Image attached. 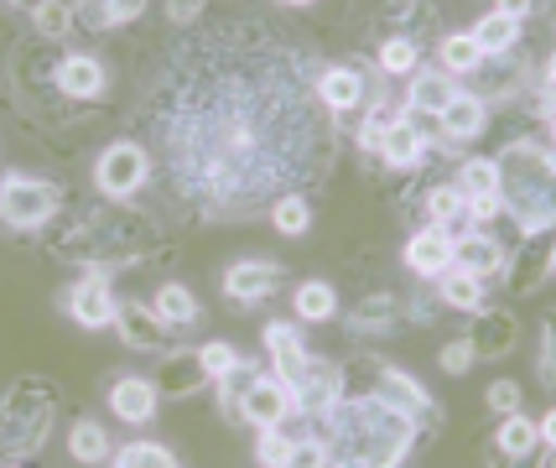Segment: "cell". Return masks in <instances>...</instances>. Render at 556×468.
<instances>
[{
  "label": "cell",
  "instance_id": "cell-1",
  "mask_svg": "<svg viewBox=\"0 0 556 468\" xmlns=\"http://www.w3.org/2000/svg\"><path fill=\"white\" fill-rule=\"evenodd\" d=\"M323 453H328V464H401L406 458V447L416 443V417L406 412H395L386 406L380 395H364V401H349V406H328L323 412Z\"/></svg>",
  "mask_w": 556,
  "mask_h": 468
},
{
  "label": "cell",
  "instance_id": "cell-2",
  "mask_svg": "<svg viewBox=\"0 0 556 468\" xmlns=\"http://www.w3.org/2000/svg\"><path fill=\"white\" fill-rule=\"evenodd\" d=\"M552 177H556L552 151L541 141H515L494 162V198L520 219L526 235L552 229Z\"/></svg>",
  "mask_w": 556,
  "mask_h": 468
},
{
  "label": "cell",
  "instance_id": "cell-3",
  "mask_svg": "<svg viewBox=\"0 0 556 468\" xmlns=\"http://www.w3.org/2000/svg\"><path fill=\"white\" fill-rule=\"evenodd\" d=\"M52 432V391L42 380H16L0 401V464H22Z\"/></svg>",
  "mask_w": 556,
  "mask_h": 468
},
{
  "label": "cell",
  "instance_id": "cell-4",
  "mask_svg": "<svg viewBox=\"0 0 556 468\" xmlns=\"http://www.w3.org/2000/svg\"><path fill=\"white\" fill-rule=\"evenodd\" d=\"M58 214V188L42 177H0V219L11 229H42Z\"/></svg>",
  "mask_w": 556,
  "mask_h": 468
},
{
  "label": "cell",
  "instance_id": "cell-5",
  "mask_svg": "<svg viewBox=\"0 0 556 468\" xmlns=\"http://www.w3.org/2000/svg\"><path fill=\"white\" fill-rule=\"evenodd\" d=\"M287 391H291V406L296 412H307V417H323L333 401L343 395V375H339V365L333 359H302V370L287 380Z\"/></svg>",
  "mask_w": 556,
  "mask_h": 468
},
{
  "label": "cell",
  "instance_id": "cell-6",
  "mask_svg": "<svg viewBox=\"0 0 556 468\" xmlns=\"http://www.w3.org/2000/svg\"><path fill=\"white\" fill-rule=\"evenodd\" d=\"M146 151L136 147V141H115V147L99 156V167H94V182H99V193H110V198H125V193H136L146 182Z\"/></svg>",
  "mask_w": 556,
  "mask_h": 468
},
{
  "label": "cell",
  "instance_id": "cell-7",
  "mask_svg": "<svg viewBox=\"0 0 556 468\" xmlns=\"http://www.w3.org/2000/svg\"><path fill=\"white\" fill-rule=\"evenodd\" d=\"M296 406H291V391L281 375H255V385L244 391V406H240V421H255V427H276L287 421Z\"/></svg>",
  "mask_w": 556,
  "mask_h": 468
},
{
  "label": "cell",
  "instance_id": "cell-8",
  "mask_svg": "<svg viewBox=\"0 0 556 468\" xmlns=\"http://www.w3.org/2000/svg\"><path fill=\"white\" fill-rule=\"evenodd\" d=\"M276 287H281L276 261H240V266L224 271V292L235 302H266V296H276Z\"/></svg>",
  "mask_w": 556,
  "mask_h": 468
},
{
  "label": "cell",
  "instance_id": "cell-9",
  "mask_svg": "<svg viewBox=\"0 0 556 468\" xmlns=\"http://www.w3.org/2000/svg\"><path fill=\"white\" fill-rule=\"evenodd\" d=\"M115 328H121V339L130 349H151V354L167 349V322L156 318V307L125 302V307H115Z\"/></svg>",
  "mask_w": 556,
  "mask_h": 468
},
{
  "label": "cell",
  "instance_id": "cell-10",
  "mask_svg": "<svg viewBox=\"0 0 556 468\" xmlns=\"http://www.w3.org/2000/svg\"><path fill=\"white\" fill-rule=\"evenodd\" d=\"M68 313L84 322V328H110V322H115V296L104 287V276H84V281L73 287Z\"/></svg>",
  "mask_w": 556,
  "mask_h": 468
},
{
  "label": "cell",
  "instance_id": "cell-11",
  "mask_svg": "<svg viewBox=\"0 0 556 468\" xmlns=\"http://www.w3.org/2000/svg\"><path fill=\"white\" fill-rule=\"evenodd\" d=\"M406 266H412L416 276H442L453 271V235L447 229H421V235H412V245H406Z\"/></svg>",
  "mask_w": 556,
  "mask_h": 468
},
{
  "label": "cell",
  "instance_id": "cell-12",
  "mask_svg": "<svg viewBox=\"0 0 556 468\" xmlns=\"http://www.w3.org/2000/svg\"><path fill=\"white\" fill-rule=\"evenodd\" d=\"M156 401H162V391L151 380H136V375L110 385V412L121 421H151L156 417Z\"/></svg>",
  "mask_w": 556,
  "mask_h": 468
},
{
  "label": "cell",
  "instance_id": "cell-13",
  "mask_svg": "<svg viewBox=\"0 0 556 468\" xmlns=\"http://www.w3.org/2000/svg\"><path fill=\"white\" fill-rule=\"evenodd\" d=\"M453 266L468 276H494V271H505V250H500V240H489V235H458L453 240Z\"/></svg>",
  "mask_w": 556,
  "mask_h": 468
},
{
  "label": "cell",
  "instance_id": "cell-14",
  "mask_svg": "<svg viewBox=\"0 0 556 468\" xmlns=\"http://www.w3.org/2000/svg\"><path fill=\"white\" fill-rule=\"evenodd\" d=\"M380 156H386L390 167H416V162L427 156V136H421V125L390 121L386 136H380Z\"/></svg>",
  "mask_w": 556,
  "mask_h": 468
},
{
  "label": "cell",
  "instance_id": "cell-15",
  "mask_svg": "<svg viewBox=\"0 0 556 468\" xmlns=\"http://www.w3.org/2000/svg\"><path fill=\"white\" fill-rule=\"evenodd\" d=\"M375 395L386 401V406H395V412H406V417H416V412H432V395L416 385L406 370H380V385H375Z\"/></svg>",
  "mask_w": 556,
  "mask_h": 468
},
{
  "label": "cell",
  "instance_id": "cell-16",
  "mask_svg": "<svg viewBox=\"0 0 556 468\" xmlns=\"http://www.w3.org/2000/svg\"><path fill=\"white\" fill-rule=\"evenodd\" d=\"M437 121H442V136H447L453 147H458V141H473V136L484 130V99L458 94L447 110H442V115H437Z\"/></svg>",
  "mask_w": 556,
  "mask_h": 468
},
{
  "label": "cell",
  "instance_id": "cell-17",
  "mask_svg": "<svg viewBox=\"0 0 556 468\" xmlns=\"http://www.w3.org/2000/svg\"><path fill=\"white\" fill-rule=\"evenodd\" d=\"M104 84H110V78H104V68H99L94 58H68V63L58 68V89L68 99H99Z\"/></svg>",
  "mask_w": 556,
  "mask_h": 468
},
{
  "label": "cell",
  "instance_id": "cell-18",
  "mask_svg": "<svg viewBox=\"0 0 556 468\" xmlns=\"http://www.w3.org/2000/svg\"><path fill=\"white\" fill-rule=\"evenodd\" d=\"M468 344H473V354H484V359L509 354V349H515V318H509V313H484L479 328L468 333Z\"/></svg>",
  "mask_w": 556,
  "mask_h": 468
},
{
  "label": "cell",
  "instance_id": "cell-19",
  "mask_svg": "<svg viewBox=\"0 0 556 468\" xmlns=\"http://www.w3.org/2000/svg\"><path fill=\"white\" fill-rule=\"evenodd\" d=\"M406 99H412L416 115H442V110L458 99V84H453V74H416Z\"/></svg>",
  "mask_w": 556,
  "mask_h": 468
},
{
  "label": "cell",
  "instance_id": "cell-20",
  "mask_svg": "<svg viewBox=\"0 0 556 468\" xmlns=\"http://www.w3.org/2000/svg\"><path fill=\"white\" fill-rule=\"evenodd\" d=\"M266 349H270V359H276V375H281V380H291V375L302 370V359H307L302 333H296L291 322H270V328H266Z\"/></svg>",
  "mask_w": 556,
  "mask_h": 468
},
{
  "label": "cell",
  "instance_id": "cell-21",
  "mask_svg": "<svg viewBox=\"0 0 556 468\" xmlns=\"http://www.w3.org/2000/svg\"><path fill=\"white\" fill-rule=\"evenodd\" d=\"M291 307H296L302 322H328L339 313V292H333L328 281H302V287L291 292Z\"/></svg>",
  "mask_w": 556,
  "mask_h": 468
},
{
  "label": "cell",
  "instance_id": "cell-22",
  "mask_svg": "<svg viewBox=\"0 0 556 468\" xmlns=\"http://www.w3.org/2000/svg\"><path fill=\"white\" fill-rule=\"evenodd\" d=\"M317 94H323L328 110H354L364 99V78L354 68H328V74L317 78Z\"/></svg>",
  "mask_w": 556,
  "mask_h": 468
},
{
  "label": "cell",
  "instance_id": "cell-23",
  "mask_svg": "<svg viewBox=\"0 0 556 468\" xmlns=\"http://www.w3.org/2000/svg\"><path fill=\"white\" fill-rule=\"evenodd\" d=\"M546 235L552 229H541V235H531V245H526V255H520V266H515V292H531L535 281H546V271H552V250H546Z\"/></svg>",
  "mask_w": 556,
  "mask_h": 468
},
{
  "label": "cell",
  "instance_id": "cell-24",
  "mask_svg": "<svg viewBox=\"0 0 556 468\" xmlns=\"http://www.w3.org/2000/svg\"><path fill=\"white\" fill-rule=\"evenodd\" d=\"M468 37L479 42V52H484V58H489V52H509L515 42H520V22H515V16H500V11H494V16H484V22L473 26Z\"/></svg>",
  "mask_w": 556,
  "mask_h": 468
},
{
  "label": "cell",
  "instance_id": "cell-25",
  "mask_svg": "<svg viewBox=\"0 0 556 468\" xmlns=\"http://www.w3.org/2000/svg\"><path fill=\"white\" fill-rule=\"evenodd\" d=\"M390 322H395V296L390 292L364 296L359 307H354V333H359V339H369V333H390Z\"/></svg>",
  "mask_w": 556,
  "mask_h": 468
},
{
  "label": "cell",
  "instance_id": "cell-26",
  "mask_svg": "<svg viewBox=\"0 0 556 468\" xmlns=\"http://www.w3.org/2000/svg\"><path fill=\"white\" fill-rule=\"evenodd\" d=\"M203 380H208V375H203V365H198V354H172L156 391H167V395H193Z\"/></svg>",
  "mask_w": 556,
  "mask_h": 468
},
{
  "label": "cell",
  "instance_id": "cell-27",
  "mask_svg": "<svg viewBox=\"0 0 556 468\" xmlns=\"http://www.w3.org/2000/svg\"><path fill=\"white\" fill-rule=\"evenodd\" d=\"M255 365H235V370H224L218 375V406H224V417L229 421H240V406H244V391H250V385H255Z\"/></svg>",
  "mask_w": 556,
  "mask_h": 468
},
{
  "label": "cell",
  "instance_id": "cell-28",
  "mask_svg": "<svg viewBox=\"0 0 556 468\" xmlns=\"http://www.w3.org/2000/svg\"><path fill=\"white\" fill-rule=\"evenodd\" d=\"M146 11V0H84L78 22L84 26H121V22H136Z\"/></svg>",
  "mask_w": 556,
  "mask_h": 468
},
{
  "label": "cell",
  "instance_id": "cell-29",
  "mask_svg": "<svg viewBox=\"0 0 556 468\" xmlns=\"http://www.w3.org/2000/svg\"><path fill=\"white\" fill-rule=\"evenodd\" d=\"M500 453H505V458H526V453H535V421L505 412V427H500Z\"/></svg>",
  "mask_w": 556,
  "mask_h": 468
},
{
  "label": "cell",
  "instance_id": "cell-30",
  "mask_svg": "<svg viewBox=\"0 0 556 468\" xmlns=\"http://www.w3.org/2000/svg\"><path fill=\"white\" fill-rule=\"evenodd\" d=\"M442 302H447V307H463V313H479V307H484V287H479V276L453 271L447 281H442Z\"/></svg>",
  "mask_w": 556,
  "mask_h": 468
},
{
  "label": "cell",
  "instance_id": "cell-31",
  "mask_svg": "<svg viewBox=\"0 0 556 468\" xmlns=\"http://www.w3.org/2000/svg\"><path fill=\"white\" fill-rule=\"evenodd\" d=\"M291 447H296V438H291V427H261V447H255V458L266 468H287L291 464Z\"/></svg>",
  "mask_w": 556,
  "mask_h": 468
},
{
  "label": "cell",
  "instance_id": "cell-32",
  "mask_svg": "<svg viewBox=\"0 0 556 468\" xmlns=\"http://www.w3.org/2000/svg\"><path fill=\"white\" fill-rule=\"evenodd\" d=\"M156 318L162 322H193L198 296L188 292V287H162V292H156Z\"/></svg>",
  "mask_w": 556,
  "mask_h": 468
},
{
  "label": "cell",
  "instance_id": "cell-33",
  "mask_svg": "<svg viewBox=\"0 0 556 468\" xmlns=\"http://www.w3.org/2000/svg\"><path fill=\"white\" fill-rule=\"evenodd\" d=\"M479 63H484V52H479L473 37H447L442 42V74H473Z\"/></svg>",
  "mask_w": 556,
  "mask_h": 468
},
{
  "label": "cell",
  "instance_id": "cell-34",
  "mask_svg": "<svg viewBox=\"0 0 556 468\" xmlns=\"http://www.w3.org/2000/svg\"><path fill=\"white\" fill-rule=\"evenodd\" d=\"M427 208H432L437 229H453V224L463 229V219H468V198H463L458 188H437V193L427 198Z\"/></svg>",
  "mask_w": 556,
  "mask_h": 468
},
{
  "label": "cell",
  "instance_id": "cell-35",
  "mask_svg": "<svg viewBox=\"0 0 556 468\" xmlns=\"http://www.w3.org/2000/svg\"><path fill=\"white\" fill-rule=\"evenodd\" d=\"M110 464H121V468H172L177 458H172L162 443H125Z\"/></svg>",
  "mask_w": 556,
  "mask_h": 468
},
{
  "label": "cell",
  "instance_id": "cell-36",
  "mask_svg": "<svg viewBox=\"0 0 556 468\" xmlns=\"http://www.w3.org/2000/svg\"><path fill=\"white\" fill-rule=\"evenodd\" d=\"M31 22H37V31H42L48 42H58V37L73 26V11L63 0H37V5H31Z\"/></svg>",
  "mask_w": 556,
  "mask_h": 468
},
{
  "label": "cell",
  "instance_id": "cell-37",
  "mask_svg": "<svg viewBox=\"0 0 556 468\" xmlns=\"http://www.w3.org/2000/svg\"><path fill=\"white\" fill-rule=\"evenodd\" d=\"M68 447H73V458H84V464H99V458L110 453L104 427H94V421H78V427H73V438H68Z\"/></svg>",
  "mask_w": 556,
  "mask_h": 468
},
{
  "label": "cell",
  "instance_id": "cell-38",
  "mask_svg": "<svg viewBox=\"0 0 556 468\" xmlns=\"http://www.w3.org/2000/svg\"><path fill=\"white\" fill-rule=\"evenodd\" d=\"M416 58H421V48H416L412 37H390L386 48H380V68L386 74H416Z\"/></svg>",
  "mask_w": 556,
  "mask_h": 468
},
{
  "label": "cell",
  "instance_id": "cell-39",
  "mask_svg": "<svg viewBox=\"0 0 556 468\" xmlns=\"http://www.w3.org/2000/svg\"><path fill=\"white\" fill-rule=\"evenodd\" d=\"M458 193L463 198H494V162H463Z\"/></svg>",
  "mask_w": 556,
  "mask_h": 468
},
{
  "label": "cell",
  "instance_id": "cell-40",
  "mask_svg": "<svg viewBox=\"0 0 556 468\" xmlns=\"http://www.w3.org/2000/svg\"><path fill=\"white\" fill-rule=\"evenodd\" d=\"M270 219H276V229H281V235H302V229L313 224V208H307L302 198H281V203L270 208Z\"/></svg>",
  "mask_w": 556,
  "mask_h": 468
},
{
  "label": "cell",
  "instance_id": "cell-41",
  "mask_svg": "<svg viewBox=\"0 0 556 468\" xmlns=\"http://www.w3.org/2000/svg\"><path fill=\"white\" fill-rule=\"evenodd\" d=\"M198 365H203L208 380H218L224 370H235V365H240V354H235L229 344H208V349H198Z\"/></svg>",
  "mask_w": 556,
  "mask_h": 468
},
{
  "label": "cell",
  "instance_id": "cell-42",
  "mask_svg": "<svg viewBox=\"0 0 556 468\" xmlns=\"http://www.w3.org/2000/svg\"><path fill=\"white\" fill-rule=\"evenodd\" d=\"M468 365H473V344H468V339H458V344L442 349V370L447 375H463Z\"/></svg>",
  "mask_w": 556,
  "mask_h": 468
},
{
  "label": "cell",
  "instance_id": "cell-43",
  "mask_svg": "<svg viewBox=\"0 0 556 468\" xmlns=\"http://www.w3.org/2000/svg\"><path fill=\"white\" fill-rule=\"evenodd\" d=\"M489 406H494V412H515V406H520V385L494 380V385H489Z\"/></svg>",
  "mask_w": 556,
  "mask_h": 468
},
{
  "label": "cell",
  "instance_id": "cell-44",
  "mask_svg": "<svg viewBox=\"0 0 556 468\" xmlns=\"http://www.w3.org/2000/svg\"><path fill=\"white\" fill-rule=\"evenodd\" d=\"M386 125H390V115H369V121H364V130H359V147H364V151H380V136H386Z\"/></svg>",
  "mask_w": 556,
  "mask_h": 468
},
{
  "label": "cell",
  "instance_id": "cell-45",
  "mask_svg": "<svg viewBox=\"0 0 556 468\" xmlns=\"http://www.w3.org/2000/svg\"><path fill=\"white\" fill-rule=\"evenodd\" d=\"M167 16H172V22H182V26L198 22V16H203V0H172Z\"/></svg>",
  "mask_w": 556,
  "mask_h": 468
},
{
  "label": "cell",
  "instance_id": "cell-46",
  "mask_svg": "<svg viewBox=\"0 0 556 468\" xmlns=\"http://www.w3.org/2000/svg\"><path fill=\"white\" fill-rule=\"evenodd\" d=\"M531 11H535V0H500V16H515V22L531 16Z\"/></svg>",
  "mask_w": 556,
  "mask_h": 468
},
{
  "label": "cell",
  "instance_id": "cell-47",
  "mask_svg": "<svg viewBox=\"0 0 556 468\" xmlns=\"http://www.w3.org/2000/svg\"><path fill=\"white\" fill-rule=\"evenodd\" d=\"M541 380H552V333L541 339Z\"/></svg>",
  "mask_w": 556,
  "mask_h": 468
},
{
  "label": "cell",
  "instance_id": "cell-48",
  "mask_svg": "<svg viewBox=\"0 0 556 468\" xmlns=\"http://www.w3.org/2000/svg\"><path fill=\"white\" fill-rule=\"evenodd\" d=\"M281 5H313V0H281Z\"/></svg>",
  "mask_w": 556,
  "mask_h": 468
},
{
  "label": "cell",
  "instance_id": "cell-49",
  "mask_svg": "<svg viewBox=\"0 0 556 468\" xmlns=\"http://www.w3.org/2000/svg\"><path fill=\"white\" fill-rule=\"evenodd\" d=\"M11 5H37V0H11Z\"/></svg>",
  "mask_w": 556,
  "mask_h": 468
}]
</instances>
